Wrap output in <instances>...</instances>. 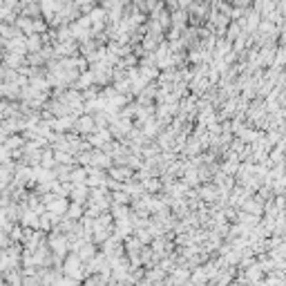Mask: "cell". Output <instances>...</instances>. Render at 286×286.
<instances>
[{"mask_svg": "<svg viewBox=\"0 0 286 286\" xmlns=\"http://www.w3.org/2000/svg\"><path fill=\"white\" fill-rule=\"evenodd\" d=\"M74 130L81 132V134H92L94 132V117H90V114L76 117V121H74Z\"/></svg>", "mask_w": 286, "mask_h": 286, "instance_id": "3957f363", "label": "cell"}, {"mask_svg": "<svg viewBox=\"0 0 286 286\" xmlns=\"http://www.w3.org/2000/svg\"><path fill=\"white\" fill-rule=\"evenodd\" d=\"M110 175H112V179H117V181H130L127 179V177H132V170H127L126 165H123V168H112L110 165Z\"/></svg>", "mask_w": 286, "mask_h": 286, "instance_id": "52a82bcc", "label": "cell"}, {"mask_svg": "<svg viewBox=\"0 0 286 286\" xmlns=\"http://www.w3.org/2000/svg\"><path fill=\"white\" fill-rule=\"evenodd\" d=\"M76 78H78V85H81V88H90V85L94 83V74H92V69H90V72H81Z\"/></svg>", "mask_w": 286, "mask_h": 286, "instance_id": "4fadbf2b", "label": "cell"}, {"mask_svg": "<svg viewBox=\"0 0 286 286\" xmlns=\"http://www.w3.org/2000/svg\"><path fill=\"white\" fill-rule=\"evenodd\" d=\"M242 208H244V213L259 215V213H262V201H251V199H244V201H242Z\"/></svg>", "mask_w": 286, "mask_h": 286, "instance_id": "9c48e42d", "label": "cell"}, {"mask_svg": "<svg viewBox=\"0 0 286 286\" xmlns=\"http://www.w3.org/2000/svg\"><path fill=\"white\" fill-rule=\"evenodd\" d=\"M38 14H40V5H38V2L23 5V16H38Z\"/></svg>", "mask_w": 286, "mask_h": 286, "instance_id": "5bb4252c", "label": "cell"}, {"mask_svg": "<svg viewBox=\"0 0 286 286\" xmlns=\"http://www.w3.org/2000/svg\"><path fill=\"white\" fill-rule=\"evenodd\" d=\"M239 34H242V25L233 23V25H230V27H228V40H230V43H233V40L237 38Z\"/></svg>", "mask_w": 286, "mask_h": 286, "instance_id": "9a60e30c", "label": "cell"}, {"mask_svg": "<svg viewBox=\"0 0 286 286\" xmlns=\"http://www.w3.org/2000/svg\"><path fill=\"white\" fill-rule=\"evenodd\" d=\"M184 150H186V155H190V157L199 155V150H201V141H199L197 136H190V139H188V146L184 143Z\"/></svg>", "mask_w": 286, "mask_h": 286, "instance_id": "8992f818", "label": "cell"}, {"mask_svg": "<svg viewBox=\"0 0 286 286\" xmlns=\"http://www.w3.org/2000/svg\"><path fill=\"white\" fill-rule=\"evenodd\" d=\"M65 215H67L69 219H81V215H83V204H76V201H72V204L67 206V210H65Z\"/></svg>", "mask_w": 286, "mask_h": 286, "instance_id": "30bf717a", "label": "cell"}, {"mask_svg": "<svg viewBox=\"0 0 286 286\" xmlns=\"http://www.w3.org/2000/svg\"><path fill=\"white\" fill-rule=\"evenodd\" d=\"M199 194L206 199V201H215V199H219V190H215L213 186H206V188L199 190Z\"/></svg>", "mask_w": 286, "mask_h": 286, "instance_id": "7c38bea8", "label": "cell"}, {"mask_svg": "<svg viewBox=\"0 0 286 286\" xmlns=\"http://www.w3.org/2000/svg\"><path fill=\"white\" fill-rule=\"evenodd\" d=\"M5 139H7V132L2 130V126H0V143H5Z\"/></svg>", "mask_w": 286, "mask_h": 286, "instance_id": "e0dca14e", "label": "cell"}, {"mask_svg": "<svg viewBox=\"0 0 286 286\" xmlns=\"http://www.w3.org/2000/svg\"><path fill=\"white\" fill-rule=\"evenodd\" d=\"M85 177H88V170H85V165H83V168L69 170L67 181H72V184H85Z\"/></svg>", "mask_w": 286, "mask_h": 286, "instance_id": "5b68a950", "label": "cell"}, {"mask_svg": "<svg viewBox=\"0 0 286 286\" xmlns=\"http://www.w3.org/2000/svg\"><path fill=\"white\" fill-rule=\"evenodd\" d=\"M63 271L67 273L69 277H74V280H78V282L83 280V273H81V257H78V253H72V255H67Z\"/></svg>", "mask_w": 286, "mask_h": 286, "instance_id": "7a4b0ae2", "label": "cell"}, {"mask_svg": "<svg viewBox=\"0 0 286 286\" xmlns=\"http://www.w3.org/2000/svg\"><path fill=\"white\" fill-rule=\"evenodd\" d=\"M88 192H90V188L85 184H72V190H69L72 201H76V204H85L88 201Z\"/></svg>", "mask_w": 286, "mask_h": 286, "instance_id": "277c9868", "label": "cell"}, {"mask_svg": "<svg viewBox=\"0 0 286 286\" xmlns=\"http://www.w3.org/2000/svg\"><path fill=\"white\" fill-rule=\"evenodd\" d=\"M5 146L9 148L11 152H14L16 148H18V150H20V148L25 146V139H23V136H7V139H5Z\"/></svg>", "mask_w": 286, "mask_h": 286, "instance_id": "8fae6325", "label": "cell"}, {"mask_svg": "<svg viewBox=\"0 0 286 286\" xmlns=\"http://www.w3.org/2000/svg\"><path fill=\"white\" fill-rule=\"evenodd\" d=\"M38 165H43V168H49V170H52L54 165H56V159H54V150H43V152H40Z\"/></svg>", "mask_w": 286, "mask_h": 286, "instance_id": "ba28073f", "label": "cell"}, {"mask_svg": "<svg viewBox=\"0 0 286 286\" xmlns=\"http://www.w3.org/2000/svg\"><path fill=\"white\" fill-rule=\"evenodd\" d=\"M11 230V242H23V226H14V228H9Z\"/></svg>", "mask_w": 286, "mask_h": 286, "instance_id": "2e32d148", "label": "cell"}, {"mask_svg": "<svg viewBox=\"0 0 286 286\" xmlns=\"http://www.w3.org/2000/svg\"><path fill=\"white\" fill-rule=\"evenodd\" d=\"M18 2H20V7H23V5H30V2H38V0H18Z\"/></svg>", "mask_w": 286, "mask_h": 286, "instance_id": "ac0fdd59", "label": "cell"}, {"mask_svg": "<svg viewBox=\"0 0 286 286\" xmlns=\"http://www.w3.org/2000/svg\"><path fill=\"white\" fill-rule=\"evenodd\" d=\"M47 242H49V246H52L54 255H61V257H63L65 253L69 251V242H67V235L59 233V230H52V235H49V237H47Z\"/></svg>", "mask_w": 286, "mask_h": 286, "instance_id": "6da1fadb", "label": "cell"}]
</instances>
